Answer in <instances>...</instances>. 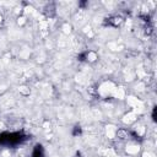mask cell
<instances>
[{"mask_svg":"<svg viewBox=\"0 0 157 157\" xmlns=\"http://www.w3.org/2000/svg\"><path fill=\"white\" fill-rule=\"evenodd\" d=\"M2 22H3V16L0 15V25H2Z\"/></svg>","mask_w":157,"mask_h":157,"instance_id":"cell-2","label":"cell"},{"mask_svg":"<svg viewBox=\"0 0 157 157\" xmlns=\"http://www.w3.org/2000/svg\"><path fill=\"white\" fill-rule=\"evenodd\" d=\"M87 58H90L88 60H91V62H95L96 59H97V55H96V54H95L93 52H90V53L87 54Z\"/></svg>","mask_w":157,"mask_h":157,"instance_id":"cell-1","label":"cell"}]
</instances>
